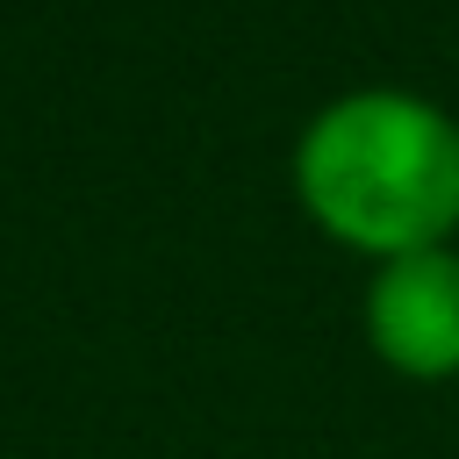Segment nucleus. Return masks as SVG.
<instances>
[{
	"label": "nucleus",
	"mask_w": 459,
	"mask_h": 459,
	"mask_svg": "<svg viewBox=\"0 0 459 459\" xmlns=\"http://www.w3.org/2000/svg\"><path fill=\"white\" fill-rule=\"evenodd\" d=\"M366 344L409 373V380H445L459 373V251H409L387 258L366 287Z\"/></svg>",
	"instance_id": "f03ea898"
},
{
	"label": "nucleus",
	"mask_w": 459,
	"mask_h": 459,
	"mask_svg": "<svg viewBox=\"0 0 459 459\" xmlns=\"http://www.w3.org/2000/svg\"><path fill=\"white\" fill-rule=\"evenodd\" d=\"M294 194L337 244L366 258L437 251L459 230V122L402 86H359L308 115Z\"/></svg>",
	"instance_id": "f257e3e1"
}]
</instances>
